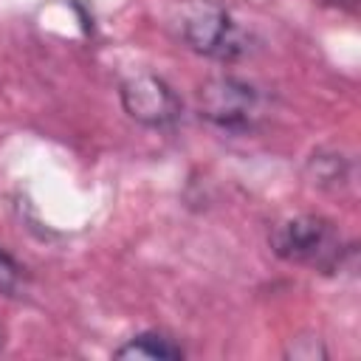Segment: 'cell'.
I'll list each match as a JSON object with an SVG mask.
<instances>
[{
  "instance_id": "1",
  "label": "cell",
  "mask_w": 361,
  "mask_h": 361,
  "mask_svg": "<svg viewBox=\"0 0 361 361\" xmlns=\"http://www.w3.org/2000/svg\"><path fill=\"white\" fill-rule=\"evenodd\" d=\"M169 25L180 45L217 62H234L248 51V34L220 0H178Z\"/></svg>"
},
{
  "instance_id": "2",
  "label": "cell",
  "mask_w": 361,
  "mask_h": 361,
  "mask_svg": "<svg viewBox=\"0 0 361 361\" xmlns=\"http://www.w3.org/2000/svg\"><path fill=\"white\" fill-rule=\"evenodd\" d=\"M268 245L279 259L307 265L319 274L341 271L344 259L353 254V245L341 240L336 223L322 214H293L274 223Z\"/></svg>"
},
{
  "instance_id": "3",
  "label": "cell",
  "mask_w": 361,
  "mask_h": 361,
  "mask_svg": "<svg viewBox=\"0 0 361 361\" xmlns=\"http://www.w3.org/2000/svg\"><path fill=\"white\" fill-rule=\"evenodd\" d=\"M262 93L240 76H209L197 90V113L226 133L254 130L262 118Z\"/></svg>"
},
{
  "instance_id": "4",
  "label": "cell",
  "mask_w": 361,
  "mask_h": 361,
  "mask_svg": "<svg viewBox=\"0 0 361 361\" xmlns=\"http://www.w3.org/2000/svg\"><path fill=\"white\" fill-rule=\"evenodd\" d=\"M118 99L124 113L149 130H169L180 121L183 104L172 85L155 73H135L118 85Z\"/></svg>"
},
{
  "instance_id": "5",
  "label": "cell",
  "mask_w": 361,
  "mask_h": 361,
  "mask_svg": "<svg viewBox=\"0 0 361 361\" xmlns=\"http://www.w3.org/2000/svg\"><path fill=\"white\" fill-rule=\"evenodd\" d=\"M305 178L322 192L341 195L355 183V164L338 149H316L305 164Z\"/></svg>"
},
{
  "instance_id": "6",
  "label": "cell",
  "mask_w": 361,
  "mask_h": 361,
  "mask_svg": "<svg viewBox=\"0 0 361 361\" xmlns=\"http://www.w3.org/2000/svg\"><path fill=\"white\" fill-rule=\"evenodd\" d=\"M113 358L118 361H183L186 350L166 333L158 330H144L127 338L113 350Z\"/></svg>"
},
{
  "instance_id": "7",
  "label": "cell",
  "mask_w": 361,
  "mask_h": 361,
  "mask_svg": "<svg viewBox=\"0 0 361 361\" xmlns=\"http://www.w3.org/2000/svg\"><path fill=\"white\" fill-rule=\"evenodd\" d=\"M25 290H28V274H25L23 262L0 245V296L20 299V296H25Z\"/></svg>"
},
{
  "instance_id": "8",
  "label": "cell",
  "mask_w": 361,
  "mask_h": 361,
  "mask_svg": "<svg viewBox=\"0 0 361 361\" xmlns=\"http://www.w3.org/2000/svg\"><path fill=\"white\" fill-rule=\"evenodd\" d=\"M288 355L296 361H316V358H327V350L322 344V338H290Z\"/></svg>"
}]
</instances>
